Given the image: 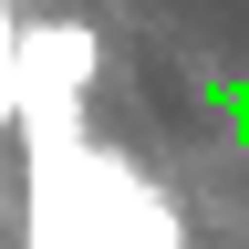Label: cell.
I'll return each instance as SVG.
<instances>
[{
  "instance_id": "cell-1",
  "label": "cell",
  "mask_w": 249,
  "mask_h": 249,
  "mask_svg": "<svg viewBox=\"0 0 249 249\" xmlns=\"http://www.w3.org/2000/svg\"><path fill=\"white\" fill-rule=\"evenodd\" d=\"M93 229L104 249H187V218L156 177H135L114 145H93Z\"/></svg>"
}]
</instances>
